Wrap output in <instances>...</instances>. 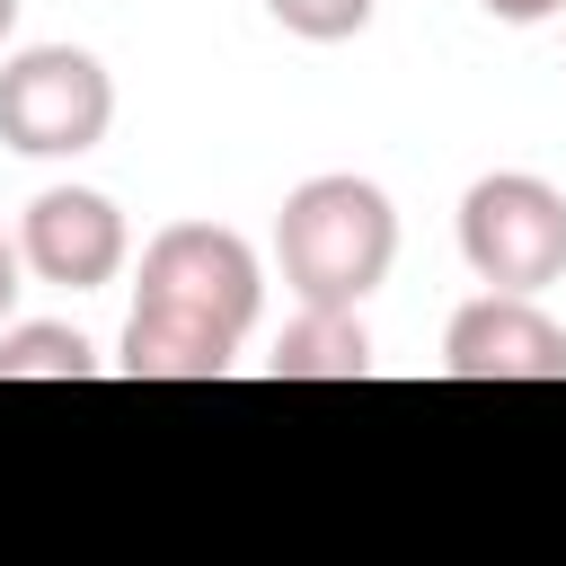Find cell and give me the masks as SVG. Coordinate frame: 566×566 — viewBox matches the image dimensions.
<instances>
[{
  "mask_svg": "<svg viewBox=\"0 0 566 566\" xmlns=\"http://www.w3.org/2000/svg\"><path fill=\"white\" fill-rule=\"evenodd\" d=\"M274 256L301 310H354L398 265V212L371 177H301L274 212Z\"/></svg>",
  "mask_w": 566,
  "mask_h": 566,
  "instance_id": "1",
  "label": "cell"
},
{
  "mask_svg": "<svg viewBox=\"0 0 566 566\" xmlns=\"http://www.w3.org/2000/svg\"><path fill=\"white\" fill-rule=\"evenodd\" d=\"M115 124V80L80 44H27L0 62V142L27 159H80Z\"/></svg>",
  "mask_w": 566,
  "mask_h": 566,
  "instance_id": "2",
  "label": "cell"
},
{
  "mask_svg": "<svg viewBox=\"0 0 566 566\" xmlns=\"http://www.w3.org/2000/svg\"><path fill=\"white\" fill-rule=\"evenodd\" d=\"M460 256L495 292H548L566 283V195L548 177L495 168L460 195Z\"/></svg>",
  "mask_w": 566,
  "mask_h": 566,
  "instance_id": "3",
  "label": "cell"
},
{
  "mask_svg": "<svg viewBox=\"0 0 566 566\" xmlns=\"http://www.w3.org/2000/svg\"><path fill=\"white\" fill-rule=\"evenodd\" d=\"M142 310H177V318H203V327L248 345V327L265 310L256 248L239 230H221V221H168L142 248Z\"/></svg>",
  "mask_w": 566,
  "mask_h": 566,
  "instance_id": "4",
  "label": "cell"
},
{
  "mask_svg": "<svg viewBox=\"0 0 566 566\" xmlns=\"http://www.w3.org/2000/svg\"><path fill=\"white\" fill-rule=\"evenodd\" d=\"M18 265L62 292H97L124 274V212L97 186H44L18 221Z\"/></svg>",
  "mask_w": 566,
  "mask_h": 566,
  "instance_id": "5",
  "label": "cell"
},
{
  "mask_svg": "<svg viewBox=\"0 0 566 566\" xmlns=\"http://www.w3.org/2000/svg\"><path fill=\"white\" fill-rule=\"evenodd\" d=\"M442 371L451 380H566V327L531 292H486V301L451 310Z\"/></svg>",
  "mask_w": 566,
  "mask_h": 566,
  "instance_id": "6",
  "label": "cell"
},
{
  "mask_svg": "<svg viewBox=\"0 0 566 566\" xmlns=\"http://www.w3.org/2000/svg\"><path fill=\"white\" fill-rule=\"evenodd\" d=\"M230 354H239V336H221V327H203V318H177V310H142L133 301V318H124V371L133 380H221L230 371Z\"/></svg>",
  "mask_w": 566,
  "mask_h": 566,
  "instance_id": "7",
  "label": "cell"
},
{
  "mask_svg": "<svg viewBox=\"0 0 566 566\" xmlns=\"http://www.w3.org/2000/svg\"><path fill=\"white\" fill-rule=\"evenodd\" d=\"M371 371V336L354 310H301L274 345V380H363Z\"/></svg>",
  "mask_w": 566,
  "mask_h": 566,
  "instance_id": "8",
  "label": "cell"
},
{
  "mask_svg": "<svg viewBox=\"0 0 566 566\" xmlns=\"http://www.w3.org/2000/svg\"><path fill=\"white\" fill-rule=\"evenodd\" d=\"M0 380H97V345L62 318L0 327Z\"/></svg>",
  "mask_w": 566,
  "mask_h": 566,
  "instance_id": "9",
  "label": "cell"
},
{
  "mask_svg": "<svg viewBox=\"0 0 566 566\" xmlns=\"http://www.w3.org/2000/svg\"><path fill=\"white\" fill-rule=\"evenodd\" d=\"M265 9H274V27H292L301 44H345V35L371 27L380 0H265Z\"/></svg>",
  "mask_w": 566,
  "mask_h": 566,
  "instance_id": "10",
  "label": "cell"
},
{
  "mask_svg": "<svg viewBox=\"0 0 566 566\" xmlns=\"http://www.w3.org/2000/svg\"><path fill=\"white\" fill-rule=\"evenodd\" d=\"M486 18H504V27H539V18H557L566 0H478Z\"/></svg>",
  "mask_w": 566,
  "mask_h": 566,
  "instance_id": "11",
  "label": "cell"
},
{
  "mask_svg": "<svg viewBox=\"0 0 566 566\" xmlns=\"http://www.w3.org/2000/svg\"><path fill=\"white\" fill-rule=\"evenodd\" d=\"M18 274H27V265H18V239H0V318H9V301H18V292H27V283H18Z\"/></svg>",
  "mask_w": 566,
  "mask_h": 566,
  "instance_id": "12",
  "label": "cell"
},
{
  "mask_svg": "<svg viewBox=\"0 0 566 566\" xmlns=\"http://www.w3.org/2000/svg\"><path fill=\"white\" fill-rule=\"evenodd\" d=\"M9 27H18V0H0V44H9Z\"/></svg>",
  "mask_w": 566,
  "mask_h": 566,
  "instance_id": "13",
  "label": "cell"
}]
</instances>
